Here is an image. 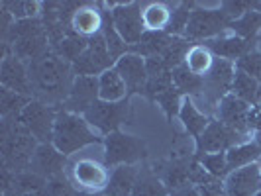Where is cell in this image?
<instances>
[{"label":"cell","instance_id":"12","mask_svg":"<svg viewBox=\"0 0 261 196\" xmlns=\"http://www.w3.org/2000/svg\"><path fill=\"white\" fill-rule=\"evenodd\" d=\"M240 133L224 126L220 120L210 122L204 133L196 139V155L202 153H226L230 147L240 144Z\"/></svg>","mask_w":261,"mask_h":196},{"label":"cell","instance_id":"46","mask_svg":"<svg viewBox=\"0 0 261 196\" xmlns=\"http://www.w3.org/2000/svg\"><path fill=\"white\" fill-rule=\"evenodd\" d=\"M249 130H253V133H255V144L261 145V108H255L251 124H249Z\"/></svg>","mask_w":261,"mask_h":196},{"label":"cell","instance_id":"21","mask_svg":"<svg viewBox=\"0 0 261 196\" xmlns=\"http://www.w3.org/2000/svg\"><path fill=\"white\" fill-rule=\"evenodd\" d=\"M140 167L136 165H120L114 167L110 173V181L106 186V196H132L134 192V184L138 181Z\"/></svg>","mask_w":261,"mask_h":196},{"label":"cell","instance_id":"4","mask_svg":"<svg viewBox=\"0 0 261 196\" xmlns=\"http://www.w3.org/2000/svg\"><path fill=\"white\" fill-rule=\"evenodd\" d=\"M2 165L12 173L28 171L32 157L38 149V139L18 122V120H2Z\"/></svg>","mask_w":261,"mask_h":196},{"label":"cell","instance_id":"39","mask_svg":"<svg viewBox=\"0 0 261 196\" xmlns=\"http://www.w3.org/2000/svg\"><path fill=\"white\" fill-rule=\"evenodd\" d=\"M196 159L214 179H224L230 175L226 153H202V155H196Z\"/></svg>","mask_w":261,"mask_h":196},{"label":"cell","instance_id":"24","mask_svg":"<svg viewBox=\"0 0 261 196\" xmlns=\"http://www.w3.org/2000/svg\"><path fill=\"white\" fill-rule=\"evenodd\" d=\"M126 92H128V87H126L124 78L120 77V73L114 67L105 71L98 77V96H100V100H105V102H120V100H124Z\"/></svg>","mask_w":261,"mask_h":196},{"label":"cell","instance_id":"25","mask_svg":"<svg viewBox=\"0 0 261 196\" xmlns=\"http://www.w3.org/2000/svg\"><path fill=\"white\" fill-rule=\"evenodd\" d=\"M171 41H173V36H169L167 32H149V30H145L144 38L140 39V43L130 47V49L132 53L142 55L144 59H147V57L163 55L165 49L171 45Z\"/></svg>","mask_w":261,"mask_h":196},{"label":"cell","instance_id":"44","mask_svg":"<svg viewBox=\"0 0 261 196\" xmlns=\"http://www.w3.org/2000/svg\"><path fill=\"white\" fill-rule=\"evenodd\" d=\"M253 8V4H248V2H224L222 10L228 14V18L234 22L238 18H242L246 12H249Z\"/></svg>","mask_w":261,"mask_h":196},{"label":"cell","instance_id":"47","mask_svg":"<svg viewBox=\"0 0 261 196\" xmlns=\"http://www.w3.org/2000/svg\"><path fill=\"white\" fill-rule=\"evenodd\" d=\"M169 196H200L198 194V188L193 184H187L183 188H177V190H171Z\"/></svg>","mask_w":261,"mask_h":196},{"label":"cell","instance_id":"8","mask_svg":"<svg viewBox=\"0 0 261 196\" xmlns=\"http://www.w3.org/2000/svg\"><path fill=\"white\" fill-rule=\"evenodd\" d=\"M232 20L222 8L218 10H206V8H195L191 14L189 26H187V39H214L222 34L226 27H230Z\"/></svg>","mask_w":261,"mask_h":196},{"label":"cell","instance_id":"41","mask_svg":"<svg viewBox=\"0 0 261 196\" xmlns=\"http://www.w3.org/2000/svg\"><path fill=\"white\" fill-rule=\"evenodd\" d=\"M153 100L159 102L161 110L167 114V118H173V116H177V114H181V108H183V102H185V100H181V92L177 91L175 87L169 89V91L161 92V94H157Z\"/></svg>","mask_w":261,"mask_h":196},{"label":"cell","instance_id":"35","mask_svg":"<svg viewBox=\"0 0 261 196\" xmlns=\"http://www.w3.org/2000/svg\"><path fill=\"white\" fill-rule=\"evenodd\" d=\"M230 27L234 30L240 38L248 41L249 38H253V36L257 34V30L261 27V12L255 10V8H251V10L244 14L242 18L234 20V22L230 24Z\"/></svg>","mask_w":261,"mask_h":196},{"label":"cell","instance_id":"29","mask_svg":"<svg viewBox=\"0 0 261 196\" xmlns=\"http://www.w3.org/2000/svg\"><path fill=\"white\" fill-rule=\"evenodd\" d=\"M87 45H89V39L81 38V36H77V34L71 30L65 38L61 39V41H59V43L53 47L51 51L57 53L61 59H65L67 63H71V65H73L79 57L85 53Z\"/></svg>","mask_w":261,"mask_h":196},{"label":"cell","instance_id":"13","mask_svg":"<svg viewBox=\"0 0 261 196\" xmlns=\"http://www.w3.org/2000/svg\"><path fill=\"white\" fill-rule=\"evenodd\" d=\"M253 112H255V108L251 110V106L248 102L236 98L234 94H228L218 104V120L222 122L224 126H228L230 130L240 133V135H246L249 131Z\"/></svg>","mask_w":261,"mask_h":196},{"label":"cell","instance_id":"26","mask_svg":"<svg viewBox=\"0 0 261 196\" xmlns=\"http://www.w3.org/2000/svg\"><path fill=\"white\" fill-rule=\"evenodd\" d=\"M261 157V145L255 142H244L226 151V161H228V171H238L242 167H248L255 163Z\"/></svg>","mask_w":261,"mask_h":196},{"label":"cell","instance_id":"43","mask_svg":"<svg viewBox=\"0 0 261 196\" xmlns=\"http://www.w3.org/2000/svg\"><path fill=\"white\" fill-rule=\"evenodd\" d=\"M238 69L244 71L249 77H253L261 85V53L248 51L238 61Z\"/></svg>","mask_w":261,"mask_h":196},{"label":"cell","instance_id":"10","mask_svg":"<svg viewBox=\"0 0 261 196\" xmlns=\"http://www.w3.org/2000/svg\"><path fill=\"white\" fill-rule=\"evenodd\" d=\"M112 63L114 61L108 53L105 36L98 34V36L89 39V45H87L85 53L73 63V71L77 77H96V75L100 77L105 71L112 69Z\"/></svg>","mask_w":261,"mask_h":196},{"label":"cell","instance_id":"5","mask_svg":"<svg viewBox=\"0 0 261 196\" xmlns=\"http://www.w3.org/2000/svg\"><path fill=\"white\" fill-rule=\"evenodd\" d=\"M110 173L105 161H98L91 155H79L67 163L65 175L73 186L83 194H98L105 192Z\"/></svg>","mask_w":261,"mask_h":196},{"label":"cell","instance_id":"51","mask_svg":"<svg viewBox=\"0 0 261 196\" xmlns=\"http://www.w3.org/2000/svg\"><path fill=\"white\" fill-rule=\"evenodd\" d=\"M259 167H261V165H259Z\"/></svg>","mask_w":261,"mask_h":196},{"label":"cell","instance_id":"9","mask_svg":"<svg viewBox=\"0 0 261 196\" xmlns=\"http://www.w3.org/2000/svg\"><path fill=\"white\" fill-rule=\"evenodd\" d=\"M128 114V102L120 100V102H105V100H96L94 104L83 114V118L91 124L94 130L100 135H110L118 131L120 124L124 122V118Z\"/></svg>","mask_w":261,"mask_h":196},{"label":"cell","instance_id":"32","mask_svg":"<svg viewBox=\"0 0 261 196\" xmlns=\"http://www.w3.org/2000/svg\"><path fill=\"white\" fill-rule=\"evenodd\" d=\"M173 85H175V89L179 92L191 96V94L202 92L204 80H202V77L195 75V73L183 63V65L177 67V69H173Z\"/></svg>","mask_w":261,"mask_h":196},{"label":"cell","instance_id":"45","mask_svg":"<svg viewBox=\"0 0 261 196\" xmlns=\"http://www.w3.org/2000/svg\"><path fill=\"white\" fill-rule=\"evenodd\" d=\"M200 196H224V181L222 179H212L210 183L196 186Z\"/></svg>","mask_w":261,"mask_h":196},{"label":"cell","instance_id":"2","mask_svg":"<svg viewBox=\"0 0 261 196\" xmlns=\"http://www.w3.org/2000/svg\"><path fill=\"white\" fill-rule=\"evenodd\" d=\"M2 43H4V53H2L4 57L14 55L24 63H32L51 51L49 38L41 18L14 22L8 36L2 39Z\"/></svg>","mask_w":261,"mask_h":196},{"label":"cell","instance_id":"42","mask_svg":"<svg viewBox=\"0 0 261 196\" xmlns=\"http://www.w3.org/2000/svg\"><path fill=\"white\" fill-rule=\"evenodd\" d=\"M47 196H81L77 188L73 186V183L67 179V175H57L47 181Z\"/></svg>","mask_w":261,"mask_h":196},{"label":"cell","instance_id":"49","mask_svg":"<svg viewBox=\"0 0 261 196\" xmlns=\"http://www.w3.org/2000/svg\"><path fill=\"white\" fill-rule=\"evenodd\" d=\"M81 196H106L105 192H98V194H83V192H81Z\"/></svg>","mask_w":261,"mask_h":196},{"label":"cell","instance_id":"14","mask_svg":"<svg viewBox=\"0 0 261 196\" xmlns=\"http://www.w3.org/2000/svg\"><path fill=\"white\" fill-rule=\"evenodd\" d=\"M234 69L230 65V61L224 59H214V63L210 67V71L202 77L204 87L202 92L208 96V100L212 104H220L222 98H226L228 94L226 91H232V80H234Z\"/></svg>","mask_w":261,"mask_h":196},{"label":"cell","instance_id":"37","mask_svg":"<svg viewBox=\"0 0 261 196\" xmlns=\"http://www.w3.org/2000/svg\"><path fill=\"white\" fill-rule=\"evenodd\" d=\"M47 188V181L43 177H39L32 171H22L14 175V183L10 190H18V192H41Z\"/></svg>","mask_w":261,"mask_h":196},{"label":"cell","instance_id":"20","mask_svg":"<svg viewBox=\"0 0 261 196\" xmlns=\"http://www.w3.org/2000/svg\"><path fill=\"white\" fill-rule=\"evenodd\" d=\"M102 24H105V12H98L91 6H81L71 20V30L81 38L91 39L102 34Z\"/></svg>","mask_w":261,"mask_h":196},{"label":"cell","instance_id":"16","mask_svg":"<svg viewBox=\"0 0 261 196\" xmlns=\"http://www.w3.org/2000/svg\"><path fill=\"white\" fill-rule=\"evenodd\" d=\"M98 98H100L98 96V77H77L73 82V89L69 92V98L59 110H67V112L83 116Z\"/></svg>","mask_w":261,"mask_h":196},{"label":"cell","instance_id":"48","mask_svg":"<svg viewBox=\"0 0 261 196\" xmlns=\"http://www.w3.org/2000/svg\"><path fill=\"white\" fill-rule=\"evenodd\" d=\"M2 196H47V190H41V192H18V190H8V192H2Z\"/></svg>","mask_w":261,"mask_h":196},{"label":"cell","instance_id":"40","mask_svg":"<svg viewBox=\"0 0 261 196\" xmlns=\"http://www.w3.org/2000/svg\"><path fill=\"white\" fill-rule=\"evenodd\" d=\"M2 8L4 10H8L10 16H12L14 20L18 22V20H32V18H36L41 10V4L39 2H28V0H16V2H4L2 4Z\"/></svg>","mask_w":261,"mask_h":196},{"label":"cell","instance_id":"28","mask_svg":"<svg viewBox=\"0 0 261 196\" xmlns=\"http://www.w3.org/2000/svg\"><path fill=\"white\" fill-rule=\"evenodd\" d=\"M102 36H105L106 47H108V53H110V57H112V61H114V63L128 53L130 47H128V43L122 39V36L118 34L116 26H114V20H112V12H105Z\"/></svg>","mask_w":261,"mask_h":196},{"label":"cell","instance_id":"34","mask_svg":"<svg viewBox=\"0 0 261 196\" xmlns=\"http://www.w3.org/2000/svg\"><path fill=\"white\" fill-rule=\"evenodd\" d=\"M195 10V4H189V2H183L179 4L177 8H173L171 12V20L165 32L173 36V38H181L183 34H187V26H189V20H191V14Z\"/></svg>","mask_w":261,"mask_h":196},{"label":"cell","instance_id":"18","mask_svg":"<svg viewBox=\"0 0 261 196\" xmlns=\"http://www.w3.org/2000/svg\"><path fill=\"white\" fill-rule=\"evenodd\" d=\"M0 82L2 89H8L24 96H32V82H30V71H28V63L20 61L14 55H6L2 59V67H0Z\"/></svg>","mask_w":261,"mask_h":196},{"label":"cell","instance_id":"7","mask_svg":"<svg viewBox=\"0 0 261 196\" xmlns=\"http://www.w3.org/2000/svg\"><path fill=\"white\" fill-rule=\"evenodd\" d=\"M55 118L57 108L43 104L39 100H32L16 120L38 139V144H53Z\"/></svg>","mask_w":261,"mask_h":196},{"label":"cell","instance_id":"31","mask_svg":"<svg viewBox=\"0 0 261 196\" xmlns=\"http://www.w3.org/2000/svg\"><path fill=\"white\" fill-rule=\"evenodd\" d=\"M34 98L32 96H24L8 89H0V112H2V120H16L22 114V110L26 108Z\"/></svg>","mask_w":261,"mask_h":196},{"label":"cell","instance_id":"15","mask_svg":"<svg viewBox=\"0 0 261 196\" xmlns=\"http://www.w3.org/2000/svg\"><path fill=\"white\" fill-rule=\"evenodd\" d=\"M67 163H69L67 157L53 144H39L34 157H32V163H30L28 171L43 177L45 181H49L53 177L65 173Z\"/></svg>","mask_w":261,"mask_h":196},{"label":"cell","instance_id":"38","mask_svg":"<svg viewBox=\"0 0 261 196\" xmlns=\"http://www.w3.org/2000/svg\"><path fill=\"white\" fill-rule=\"evenodd\" d=\"M189 51H191V43H189V39L187 38H173L171 45L165 49V53H163L161 57H163V61L167 63V67L173 71V69H177L179 65H183L185 59H187V53Z\"/></svg>","mask_w":261,"mask_h":196},{"label":"cell","instance_id":"30","mask_svg":"<svg viewBox=\"0 0 261 196\" xmlns=\"http://www.w3.org/2000/svg\"><path fill=\"white\" fill-rule=\"evenodd\" d=\"M259 82L253 77L246 75L244 71L236 69L234 80H232V94L236 98L248 102V104H257V94H259Z\"/></svg>","mask_w":261,"mask_h":196},{"label":"cell","instance_id":"36","mask_svg":"<svg viewBox=\"0 0 261 196\" xmlns=\"http://www.w3.org/2000/svg\"><path fill=\"white\" fill-rule=\"evenodd\" d=\"M212 63H214L212 53L206 47H191V51L187 53V59H185V65L198 77H204L210 71Z\"/></svg>","mask_w":261,"mask_h":196},{"label":"cell","instance_id":"6","mask_svg":"<svg viewBox=\"0 0 261 196\" xmlns=\"http://www.w3.org/2000/svg\"><path fill=\"white\" fill-rule=\"evenodd\" d=\"M102 145H105V163L112 169L120 165H136L147 157V147L144 139L126 135L122 131L106 135Z\"/></svg>","mask_w":261,"mask_h":196},{"label":"cell","instance_id":"22","mask_svg":"<svg viewBox=\"0 0 261 196\" xmlns=\"http://www.w3.org/2000/svg\"><path fill=\"white\" fill-rule=\"evenodd\" d=\"M206 49L222 57L224 61H228V59L240 61L248 53V41L242 39L240 36H218V38L206 41Z\"/></svg>","mask_w":261,"mask_h":196},{"label":"cell","instance_id":"23","mask_svg":"<svg viewBox=\"0 0 261 196\" xmlns=\"http://www.w3.org/2000/svg\"><path fill=\"white\" fill-rule=\"evenodd\" d=\"M179 118H181V124H183L187 135H191L193 139H198L210 124L208 116H206L202 110H198V106H196L191 98H187L183 102V108H181Z\"/></svg>","mask_w":261,"mask_h":196},{"label":"cell","instance_id":"19","mask_svg":"<svg viewBox=\"0 0 261 196\" xmlns=\"http://www.w3.org/2000/svg\"><path fill=\"white\" fill-rule=\"evenodd\" d=\"M114 69L120 73V77L124 78L128 92H145L147 85V67L145 59L142 55L136 53H126L122 59H118L114 63Z\"/></svg>","mask_w":261,"mask_h":196},{"label":"cell","instance_id":"33","mask_svg":"<svg viewBox=\"0 0 261 196\" xmlns=\"http://www.w3.org/2000/svg\"><path fill=\"white\" fill-rule=\"evenodd\" d=\"M171 12L165 4H147L144 8V24L149 32H165V27L171 20Z\"/></svg>","mask_w":261,"mask_h":196},{"label":"cell","instance_id":"27","mask_svg":"<svg viewBox=\"0 0 261 196\" xmlns=\"http://www.w3.org/2000/svg\"><path fill=\"white\" fill-rule=\"evenodd\" d=\"M132 196H169V188L151 167L140 169Z\"/></svg>","mask_w":261,"mask_h":196},{"label":"cell","instance_id":"11","mask_svg":"<svg viewBox=\"0 0 261 196\" xmlns=\"http://www.w3.org/2000/svg\"><path fill=\"white\" fill-rule=\"evenodd\" d=\"M112 20H114V26H116L118 34L128 43V47L138 45L140 39L144 38V8L138 2L114 6L112 8Z\"/></svg>","mask_w":261,"mask_h":196},{"label":"cell","instance_id":"17","mask_svg":"<svg viewBox=\"0 0 261 196\" xmlns=\"http://www.w3.org/2000/svg\"><path fill=\"white\" fill-rule=\"evenodd\" d=\"M261 188V167L251 163L232 171L224 181V196H255Z\"/></svg>","mask_w":261,"mask_h":196},{"label":"cell","instance_id":"3","mask_svg":"<svg viewBox=\"0 0 261 196\" xmlns=\"http://www.w3.org/2000/svg\"><path fill=\"white\" fill-rule=\"evenodd\" d=\"M100 142H105V137H100V133L81 114L57 110L55 128H53V145L65 157L75 155L77 151H83L85 147Z\"/></svg>","mask_w":261,"mask_h":196},{"label":"cell","instance_id":"1","mask_svg":"<svg viewBox=\"0 0 261 196\" xmlns=\"http://www.w3.org/2000/svg\"><path fill=\"white\" fill-rule=\"evenodd\" d=\"M28 71H30L34 100H39L59 110L69 98V92L77 78L73 65L61 59L57 53L49 51L43 57L28 63Z\"/></svg>","mask_w":261,"mask_h":196},{"label":"cell","instance_id":"50","mask_svg":"<svg viewBox=\"0 0 261 196\" xmlns=\"http://www.w3.org/2000/svg\"><path fill=\"white\" fill-rule=\"evenodd\" d=\"M253 8H259V12H261V2L259 4H253Z\"/></svg>","mask_w":261,"mask_h":196}]
</instances>
